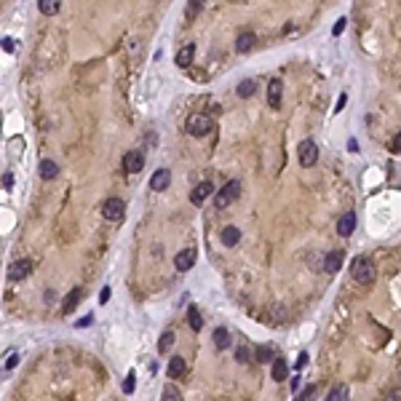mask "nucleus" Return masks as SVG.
Masks as SVG:
<instances>
[{"label":"nucleus","instance_id":"393cba45","mask_svg":"<svg viewBox=\"0 0 401 401\" xmlns=\"http://www.w3.org/2000/svg\"><path fill=\"white\" fill-rule=\"evenodd\" d=\"M343 398H348V385H343V383H337L332 391L326 393V401H343Z\"/></svg>","mask_w":401,"mask_h":401},{"label":"nucleus","instance_id":"9b49d317","mask_svg":"<svg viewBox=\"0 0 401 401\" xmlns=\"http://www.w3.org/2000/svg\"><path fill=\"white\" fill-rule=\"evenodd\" d=\"M169 185H171V171L169 169H158L150 176V190H155V193H163Z\"/></svg>","mask_w":401,"mask_h":401},{"label":"nucleus","instance_id":"f704fd0d","mask_svg":"<svg viewBox=\"0 0 401 401\" xmlns=\"http://www.w3.org/2000/svg\"><path fill=\"white\" fill-rule=\"evenodd\" d=\"M16 364H19V356H16V353H11V359L6 361V367H8V369H14Z\"/></svg>","mask_w":401,"mask_h":401},{"label":"nucleus","instance_id":"dca6fc26","mask_svg":"<svg viewBox=\"0 0 401 401\" xmlns=\"http://www.w3.org/2000/svg\"><path fill=\"white\" fill-rule=\"evenodd\" d=\"M193 56H195V46L190 43V46H182V49L176 51V59H174V62H176V67L185 70V67L193 64Z\"/></svg>","mask_w":401,"mask_h":401},{"label":"nucleus","instance_id":"72a5a7b5","mask_svg":"<svg viewBox=\"0 0 401 401\" xmlns=\"http://www.w3.org/2000/svg\"><path fill=\"white\" fill-rule=\"evenodd\" d=\"M110 294H113V289H110V286H104V289L99 292V302L104 305V302H107V300H110Z\"/></svg>","mask_w":401,"mask_h":401},{"label":"nucleus","instance_id":"cd10ccee","mask_svg":"<svg viewBox=\"0 0 401 401\" xmlns=\"http://www.w3.org/2000/svg\"><path fill=\"white\" fill-rule=\"evenodd\" d=\"M163 398H169V401H180V398H182V393H180V388H176V385H171V383H169L166 388H163Z\"/></svg>","mask_w":401,"mask_h":401},{"label":"nucleus","instance_id":"a878e982","mask_svg":"<svg viewBox=\"0 0 401 401\" xmlns=\"http://www.w3.org/2000/svg\"><path fill=\"white\" fill-rule=\"evenodd\" d=\"M187 324L193 326V332H201V329H204V316H201L195 308H190V313H187Z\"/></svg>","mask_w":401,"mask_h":401},{"label":"nucleus","instance_id":"ea45409f","mask_svg":"<svg viewBox=\"0 0 401 401\" xmlns=\"http://www.w3.org/2000/svg\"><path fill=\"white\" fill-rule=\"evenodd\" d=\"M86 324H91V316H86V318H80V321H78L75 326H86Z\"/></svg>","mask_w":401,"mask_h":401},{"label":"nucleus","instance_id":"20e7f679","mask_svg":"<svg viewBox=\"0 0 401 401\" xmlns=\"http://www.w3.org/2000/svg\"><path fill=\"white\" fill-rule=\"evenodd\" d=\"M187 134L190 137H206L211 131V118L204 115V113H198V115H190L187 118Z\"/></svg>","mask_w":401,"mask_h":401},{"label":"nucleus","instance_id":"c756f323","mask_svg":"<svg viewBox=\"0 0 401 401\" xmlns=\"http://www.w3.org/2000/svg\"><path fill=\"white\" fill-rule=\"evenodd\" d=\"M134 388H137V380H134V374L128 372V377L123 380V393H134Z\"/></svg>","mask_w":401,"mask_h":401},{"label":"nucleus","instance_id":"aec40b11","mask_svg":"<svg viewBox=\"0 0 401 401\" xmlns=\"http://www.w3.org/2000/svg\"><path fill=\"white\" fill-rule=\"evenodd\" d=\"M235 94H238L241 99H249V97H254V94H257V80H254V78H246V80H241V83H238V88H235Z\"/></svg>","mask_w":401,"mask_h":401},{"label":"nucleus","instance_id":"7ed1b4c3","mask_svg":"<svg viewBox=\"0 0 401 401\" xmlns=\"http://www.w3.org/2000/svg\"><path fill=\"white\" fill-rule=\"evenodd\" d=\"M297 158H300V166H305V169L316 166L318 163V145L313 139H302L300 147H297Z\"/></svg>","mask_w":401,"mask_h":401},{"label":"nucleus","instance_id":"1a4fd4ad","mask_svg":"<svg viewBox=\"0 0 401 401\" xmlns=\"http://www.w3.org/2000/svg\"><path fill=\"white\" fill-rule=\"evenodd\" d=\"M281 97H284V83H281V78H273L268 83V104L273 110L281 107Z\"/></svg>","mask_w":401,"mask_h":401},{"label":"nucleus","instance_id":"4468645a","mask_svg":"<svg viewBox=\"0 0 401 401\" xmlns=\"http://www.w3.org/2000/svg\"><path fill=\"white\" fill-rule=\"evenodd\" d=\"M254 46H257V35L254 32H241L238 38H235V51H238V54H249Z\"/></svg>","mask_w":401,"mask_h":401},{"label":"nucleus","instance_id":"423d86ee","mask_svg":"<svg viewBox=\"0 0 401 401\" xmlns=\"http://www.w3.org/2000/svg\"><path fill=\"white\" fill-rule=\"evenodd\" d=\"M30 273H32V259H16V262H11V268H8L11 281H25Z\"/></svg>","mask_w":401,"mask_h":401},{"label":"nucleus","instance_id":"f3484780","mask_svg":"<svg viewBox=\"0 0 401 401\" xmlns=\"http://www.w3.org/2000/svg\"><path fill=\"white\" fill-rule=\"evenodd\" d=\"M166 372H169V377H171V380H174V377H185V372H187V364H185V359H182V356H171V361H169Z\"/></svg>","mask_w":401,"mask_h":401},{"label":"nucleus","instance_id":"f257e3e1","mask_svg":"<svg viewBox=\"0 0 401 401\" xmlns=\"http://www.w3.org/2000/svg\"><path fill=\"white\" fill-rule=\"evenodd\" d=\"M350 273H353V278H356L359 284L369 286V284H374V278H377V268H374V262H372L369 257L359 254V257L350 262Z\"/></svg>","mask_w":401,"mask_h":401},{"label":"nucleus","instance_id":"9d476101","mask_svg":"<svg viewBox=\"0 0 401 401\" xmlns=\"http://www.w3.org/2000/svg\"><path fill=\"white\" fill-rule=\"evenodd\" d=\"M343 259H345V252H343V249H335V252H329V254L324 257V273L335 276L337 270L343 268Z\"/></svg>","mask_w":401,"mask_h":401},{"label":"nucleus","instance_id":"7c9ffc66","mask_svg":"<svg viewBox=\"0 0 401 401\" xmlns=\"http://www.w3.org/2000/svg\"><path fill=\"white\" fill-rule=\"evenodd\" d=\"M235 359H238V364H246V361H249V348L241 345L238 350H235Z\"/></svg>","mask_w":401,"mask_h":401},{"label":"nucleus","instance_id":"b1692460","mask_svg":"<svg viewBox=\"0 0 401 401\" xmlns=\"http://www.w3.org/2000/svg\"><path fill=\"white\" fill-rule=\"evenodd\" d=\"M56 174H59V166L54 161H43L40 163V176H43V180H56Z\"/></svg>","mask_w":401,"mask_h":401},{"label":"nucleus","instance_id":"4c0bfd02","mask_svg":"<svg viewBox=\"0 0 401 401\" xmlns=\"http://www.w3.org/2000/svg\"><path fill=\"white\" fill-rule=\"evenodd\" d=\"M292 391H294V393L300 391V377H294V380H292Z\"/></svg>","mask_w":401,"mask_h":401},{"label":"nucleus","instance_id":"c85d7f7f","mask_svg":"<svg viewBox=\"0 0 401 401\" xmlns=\"http://www.w3.org/2000/svg\"><path fill=\"white\" fill-rule=\"evenodd\" d=\"M201 8H204V0H190V3H187V14H190V19L201 14Z\"/></svg>","mask_w":401,"mask_h":401},{"label":"nucleus","instance_id":"412c9836","mask_svg":"<svg viewBox=\"0 0 401 401\" xmlns=\"http://www.w3.org/2000/svg\"><path fill=\"white\" fill-rule=\"evenodd\" d=\"M286 377H289V364L284 359H276L273 361V380L276 383H284Z\"/></svg>","mask_w":401,"mask_h":401},{"label":"nucleus","instance_id":"e433bc0d","mask_svg":"<svg viewBox=\"0 0 401 401\" xmlns=\"http://www.w3.org/2000/svg\"><path fill=\"white\" fill-rule=\"evenodd\" d=\"M305 364H308V353H300V359H297V369H302Z\"/></svg>","mask_w":401,"mask_h":401},{"label":"nucleus","instance_id":"2f4dec72","mask_svg":"<svg viewBox=\"0 0 401 401\" xmlns=\"http://www.w3.org/2000/svg\"><path fill=\"white\" fill-rule=\"evenodd\" d=\"M345 25H348V19H345V16H343V19H337V21H335V27H332V35H343Z\"/></svg>","mask_w":401,"mask_h":401},{"label":"nucleus","instance_id":"2eb2a0df","mask_svg":"<svg viewBox=\"0 0 401 401\" xmlns=\"http://www.w3.org/2000/svg\"><path fill=\"white\" fill-rule=\"evenodd\" d=\"M80 300H83V289H73V292L64 297V302H62V313L70 316V313H73L78 305H80Z\"/></svg>","mask_w":401,"mask_h":401},{"label":"nucleus","instance_id":"473e14b6","mask_svg":"<svg viewBox=\"0 0 401 401\" xmlns=\"http://www.w3.org/2000/svg\"><path fill=\"white\" fill-rule=\"evenodd\" d=\"M391 152H396V155L401 152V131H398V134L393 137V142H391Z\"/></svg>","mask_w":401,"mask_h":401},{"label":"nucleus","instance_id":"39448f33","mask_svg":"<svg viewBox=\"0 0 401 401\" xmlns=\"http://www.w3.org/2000/svg\"><path fill=\"white\" fill-rule=\"evenodd\" d=\"M123 214H126V204H123L121 198H107L102 204V217L107 219V222H121Z\"/></svg>","mask_w":401,"mask_h":401},{"label":"nucleus","instance_id":"0eeeda50","mask_svg":"<svg viewBox=\"0 0 401 401\" xmlns=\"http://www.w3.org/2000/svg\"><path fill=\"white\" fill-rule=\"evenodd\" d=\"M195 259H198V252L193 249V246H190V249H182V252H176V257H174V268L182 270V273H185V270H193Z\"/></svg>","mask_w":401,"mask_h":401},{"label":"nucleus","instance_id":"f8f14e48","mask_svg":"<svg viewBox=\"0 0 401 401\" xmlns=\"http://www.w3.org/2000/svg\"><path fill=\"white\" fill-rule=\"evenodd\" d=\"M211 193H214V185H211V182H201V185H195V187H193V193H190L193 206H201Z\"/></svg>","mask_w":401,"mask_h":401},{"label":"nucleus","instance_id":"ddd939ff","mask_svg":"<svg viewBox=\"0 0 401 401\" xmlns=\"http://www.w3.org/2000/svg\"><path fill=\"white\" fill-rule=\"evenodd\" d=\"M353 230H356V214H353V211H345V214L337 219V233L343 235V238H348Z\"/></svg>","mask_w":401,"mask_h":401},{"label":"nucleus","instance_id":"6ab92c4d","mask_svg":"<svg viewBox=\"0 0 401 401\" xmlns=\"http://www.w3.org/2000/svg\"><path fill=\"white\" fill-rule=\"evenodd\" d=\"M38 11L43 16H56L62 11V0H38Z\"/></svg>","mask_w":401,"mask_h":401},{"label":"nucleus","instance_id":"6e6552de","mask_svg":"<svg viewBox=\"0 0 401 401\" xmlns=\"http://www.w3.org/2000/svg\"><path fill=\"white\" fill-rule=\"evenodd\" d=\"M145 169V155L139 150H131V152H126L123 155V171L128 174H137V171H142Z\"/></svg>","mask_w":401,"mask_h":401},{"label":"nucleus","instance_id":"58836bf2","mask_svg":"<svg viewBox=\"0 0 401 401\" xmlns=\"http://www.w3.org/2000/svg\"><path fill=\"white\" fill-rule=\"evenodd\" d=\"M345 102H348V97L343 94V97H340V102H337V110H343V107H345Z\"/></svg>","mask_w":401,"mask_h":401},{"label":"nucleus","instance_id":"a211bd4d","mask_svg":"<svg viewBox=\"0 0 401 401\" xmlns=\"http://www.w3.org/2000/svg\"><path fill=\"white\" fill-rule=\"evenodd\" d=\"M219 241L225 243V246H235L241 241V230L235 228V225H228V228H222V233H219Z\"/></svg>","mask_w":401,"mask_h":401},{"label":"nucleus","instance_id":"c9c22d12","mask_svg":"<svg viewBox=\"0 0 401 401\" xmlns=\"http://www.w3.org/2000/svg\"><path fill=\"white\" fill-rule=\"evenodd\" d=\"M313 393H316V385H308V388L300 393V398H308V396H313Z\"/></svg>","mask_w":401,"mask_h":401},{"label":"nucleus","instance_id":"5701e85b","mask_svg":"<svg viewBox=\"0 0 401 401\" xmlns=\"http://www.w3.org/2000/svg\"><path fill=\"white\" fill-rule=\"evenodd\" d=\"M273 356H276L273 345H257V350H254V359L259 364H270V361H273Z\"/></svg>","mask_w":401,"mask_h":401},{"label":"nucleus","instance_id":"bb28decb","mask_svg":"<svg viewBox=\"0 0 401 401\" xmlns=\"http://www.w3.org/2000/svg\"><path fill=\"white\" fill-rule=\"evenodd\" d=\"M171 345H174V332H163L161 340H158V350H161V353H169Z\"/></svg>","mask_w":401,"mask_h":401},{"label":"nucleus","instance_id":"f03ea898","mask_svg":"<svg viewBox=\"0 0 401 401\" xmlns=\"http://www.w3.org/2000/svg\"><path fill=\"white\" fill-rule=\"evenodd\" d=\"M238 195H241V182L238 180H230L228 185H222V190L214 193V206L217 209H228Z\"/></svg>","mask_w":401,"mask_h":401},{"label":"nucleus","instance_id":"4be33fe9","mask_svg":"<svg viewBox=\"0 0 401 401\" xmlns=\"http://www.w3.org/2000/svg\"><path fill=\"white\" fill-rule=\"evenodd\" d=\"M230 343H233V337H230L228 329H217V332H214V348L217 350H228Z\"/></svg>","mask_w":401,"mask_h":401}]
</instances>
